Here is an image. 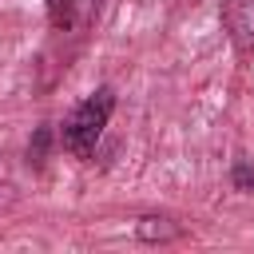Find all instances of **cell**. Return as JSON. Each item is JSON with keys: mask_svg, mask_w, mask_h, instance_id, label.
Listing matches in <instances>:
<instances>
[{"mask_svg": "<svg viewBox=\"0 0 254 254\" xmlns=\"http://www.w3.org/2000/svg\"><path fill=\"white\" fill-rule=\"evenodd\" d=\"M111 111H115V91L111 87H99L95 95H87L64 119V147L75 159H91L95 155V143H99V135H103L107 119H111Z\"/></svg>", "mask_w": 254, "mask_h": 254, "instance_id": "6da1fadb", "label": "cell"}, {"mask_svg": "<svg viewBox=\"0 0 254 254\" xmlns=\"http://www.w3.org/2000/svg\"><path fill=\"white\" fill-rule=\"evenodd\" d=\"M44 4L52 16V28H60V32H75L95 16V0H44Z\"/></svg>", "mask_w": 254, "mask_h": 254, "instance_id": "7a4b0ae2", "label": "cell"}]
</instances>
